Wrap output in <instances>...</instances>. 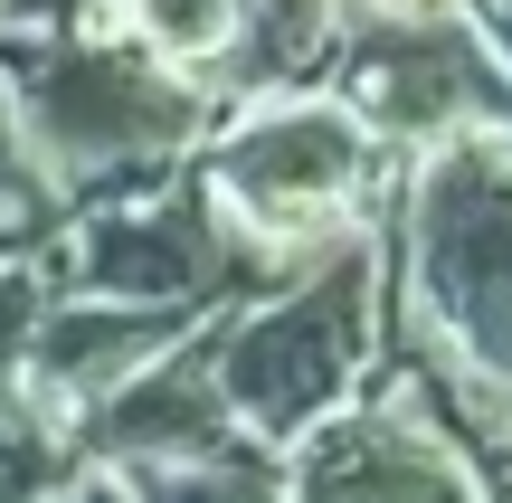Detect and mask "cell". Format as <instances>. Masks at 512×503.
Returning a JSON list of instances; mask_svg holds the SVG:
<instances>
[{
	"mask_svg": "<svg viewBox=\"0 0 512 503\" xmlns=\"http://www.w3.org/2000/svg\"><path fill=\"white\" fill-rule=\"evenodd\" d=\"M0 86H10L29 162L57 171V181L171 162V152H190L200 124H209V86H190L181 67H162L143 38L86 29V19L38 29V48L0 38Z\"/></svg>",
	"mask_w": 512,
	"mask_h": 503,
	"instance_id": "obj_1",
	"label": "cell"
},
{
	"mask_svg": "<svg viewBox=\"0 0 512 503\" xmlns=\"http://www.w3.org/2000/svg\"><path fill=\"white\" fill-rule=\"evenodd\" d=\"M370 342H380V257L370 238L351 228L342 247L304 266L266 314L228 323L209 342V371H219L228 418L247 428V447H294L313 437L323 418H342V390L361 380Z\"/></svg>",
	"mask_w": 512,
	"mask_h": 503,
	"instance_id": "obj_2",
	"label": "cell"
},
{
	"mask_svg": "<svg viewBox=\"0 0 512 503\" xmlns=\"http://www.w3.org/2000/svg\"><path fill=\"white\" fill-rule=\"evenodd\" d=\"M408 266H418L427 352H446L465 380L512 390V143L503 133H465L437 143L408 171Z\"/></svg>",
	"mask_w": 512,
	"mask_h": 503,
	"instance_id": "obj_3",
	"label": "cell"
},
{
	"mask_svg": "<svg viewBox=\"0 0 512 503\" xmlns=\"http://www.w3.org/2000/svg\"><path fill=\"white\" fill-rule=\"evenodd\" d=\"M370 171H380V133L342 95H266L209 143V200L266 257H323L351 238Z\"/></svg>",
	"mask_w": 512,
	"mask_h": 503,
	"instance_id": "obj_4",
	"label": "cell"
},
{
	"mask_svg": "<svg viewBox=\"0 0 512 503\" xmlns=\"http://www.w3.org/2000/svg\"><path fill=\"white\" fill-rule=\"evenodd\" d=\"M332 95L380 143H465L512 124V76L475 38V19H342Z\"/></svg>",
	"mask_w": 512,
	"mask_h": 503,
	"instance_id": "obj_5",
	"label": "cell"
},
{
	"mask_svg": "<svg viewBox=\"0 0 512 503\" xmlns=\"http://www.w3.org/2000/svg\"><path fill=\"white\" fill-rule=\"evenodd\" d=\"M190 333V314H171V304H67V314H48L29 333V390L48 399H76V409H95V399H114L124 380H143L152 361H171Z\"/></svg>",
	"mask_w": 512,
	"mask_h": 503,
	"instance_id": "obj_6",
	"label": "cell"
},
{
	"mask_svg": "<svg viewBox=\"0 0 512 503\" xmlns=\"http://www.w3.org/2000/svg\"><path fill=\"white\" fill-rule=\"evenodd\" d=\"M342 19H456V0H342Z\"/></svg>",
	"mask_w": 512,
	"mask_h": 503,
	"instance_id": "obj_7",
	"label": "cell"
},
{
	"mask_svg": "<svg viewBox=\"0 0 512 503\" xmlns=\"http://www.w3.org/2000/svg\"><path fill=\"white\" fill-rule=\"evenodd\" d=\"M76 503H133L124 485H86V494H76Z\"/></svg>",
	"mask_w": 512,
	"mask_h": 503,
	"instance_id": "obj_8",
	"label": "cell"
}]
</instances>
